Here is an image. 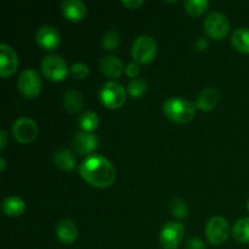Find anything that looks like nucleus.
Segmentation results:
<instances>
[{
	"mask_svg": "<svg viewBox=\"0 0 249 249\" xmlns=\"http://www.w3.org/2000/svg\"><path fill=\"white\" fill-rule=\"evenodd\" d=\"M204 31L214 40H221L230 31V22L223 12L213 11L204 19Z\"/></svg>",
	"mask_w": 249,
	"mask_h": 249,
	"instance_id": "6",
	"label": "nucleus"
},
{
	"mask_svg": "<svg viewBox=\"0 0 249 249\" xmlns=\"http://www.w3.org/2000/svg\"><path fill=\"white\" fill-rule=\"evenodd\" d=\"M101 43L106 50H114L121 43V38L116 31H108L104 34Z\"/></svg>",
	"mask_w": 249,
	"mask_h": 249,
	"instance_id": "26",
	"label": "nucleus"
},
{
	"mask_svg": "<svg viewBox=\"0 0 249 249\" xmlns=\"http://www.w3.org/2000/svg\"><path fill=\"white\" fill-rule=\"evenodd\" d=\"M231 44L237 51L249 53V28H237L231 36Z\"/></svg>",
	"mask_w": 249,
	"mask_h": 249,
	"instance_id": "21",
	"label": "nucleus"
},
{
	"mask_svg": "<svg viewBox=\"0 0 249 249\" xmlns=\"http://www.w3.org/2000/svg\"><path fill=\"white\" fill-rule=\"evenodd\" d=\"M247 209H248V212H249V199H248V202H247Z\"/></svg>",
	"mask_w": 249,
	"mask_h": 249,
	"instance_id": "34",
	"label": "nucleus"
},
{
	"mask_svg": "<svg viewBox=\"0 0 249 249\" xmlns=\"http://www.w3.org/2000/svg\"><path fill=\"white\" fill-rule=\"evenodd\" d=\"M121 4L129 10H136L142 6L143 1L142 0H122Z\"/></svg>",
	"mask_w": 249,
	"mask_h": 249,
	"instance_id": "30",
	"label": "nucleus"
},
{
	"mask_svg": "<svg viewBox=\"0 0 249 249\" xmlns=\"http://www.w3.org/2000/svg\"><path fill=\"white\" fill-rule=\"evenodd\" d=\"M219 100H220V94H219L218 89L214 87H208L202 90L195 105H196V108L201 109V111L211 112L215 108Z\"/></svg>",
	"mask_w": 249,
	"mask_h": 249,
	"instance_id": "15",
	"label": "nucleus"
},
{
	"mask_svg": "<svg viewBox=\"0 0 249 249\" xmlns=\"http://www.w3.org/2000/svg\"><path fill=\"white\" fill-rule=\"evenodd\" d=\"M140 73V65L136 62H130L125 67V74L131 79H136V77Z\"/></svg>",
	"mask_w": 249,
	"mask_h": 249,
	"instance_id": "29",
	"label": "nucleus"
},
{
	"mask_svg": "<svg viewBox=\"0 0 249 249\" xmlns=\"http://www.w3.org/2000/svg\"><path fill=\"white\" fill-rule=\"evenodd\" d=\"M230 236V225L223 216H213L206 225V237L213 246H221Z\"/></svg>",
	"mask_w": 249,
	"mask_h": 249,
	"instance_id": "7",
	"label": "nucleus"
},
{
	"mask_svg": "<svg viewBox=\"0 0 249 249\" xmlns=\"http://www.w3.org/2000/svg\"><path fill=\"white\" fill-rule=\"evenodd\" d=\"M186 249H206V245L201 238H192L187 242Z\"/></svg>",
	"mask_w": 249,
	"mask_h": 249,
	"instance_id": "31",
	"label": "nucleus"
},
{
	"mask_svg": "<svg viewBox=\"0 0 249 249\" xmlns=\"http://www.w3.org/2000/svg\"><path fill=\"white\" fill-rule=\"evenodd\" d=\"M18 90L24 97L27 99H34V97L38 96L41 91V87H43V82H41V78L39 75V73L36 72L33 68H28V70H24L21 73L18 78Z\"/></svg>",
	"mask_w": 249,
	"mask_h": 249,
	"instance_id": "9",
	"label": "nucleus"
},
{
	"mask_svg": "<svg viewBox=\"0 0 249 249\" xmlns=\"http://www.w3.org/2000/svg\"><path fill=\"white\" fill-rule=\"evenodd\" d=\"M56 236L63 245H72L78 238V228L72 220L65 219L57 224Z\"/></svg>",
	"mask_w": 249,
	"mask_h": 249,
	"instance_id": "17",
	"label": "nucleus"
},
{
	"mask_svg": "<svg viewBox=\"0 0 249 249\" xmlns=\"http://www.w3.org/2000/svg\"><path fill=\"white\" fill-rule=\"evenodd\" d=\"M185 235L184 224L179 221H169L163 226L160 233V243L163 249H178Z\"/></svg>",
	"mask_w": 249,
	"mask_h": 249,
	"instance_id": "8",
	"label": "nucleus"
},
{
	"mask_svg": "<svg viewBox=\"0 0 249 249\" xmlns=\"http://www.w3.org/2000/svg\"><path fill=\"white\" fill-rule=\"evenodd\" d=\"M157 55V43L150 36H140L135 39L131 46V56L134 62L139 65H147L156 58Z\"/></svg>",
	"mask_w": 249,
	"mask_h": 249,
	"instance_id": "3",
	"label": "nucleus"
},
{
	"mask_svg": "<svg viewBox=\"0 0 249 249\" xmlns=\"http://www.w3.org/2000/svg\"><path fill=\"white\" fill-rule=\"evenodd\" d=\"M209 2L207 0H189L184 4V9L190 16L199 17L207 11Z\"/></svg>",
	"mask_w": 249,
	"mask_h": 249,
	"instance_id": "24",
	"label": "nucleus"
},
{
	"mask_svg": "<svg viewBox=\"0 0 249 249\" xmlns=\"http://www.w3.org/2000/svg\"><path fill=\"white\" fill-rule=\"evenodd\" d=\"M232 235L237 242L248 245L249 243V218H242L236 221L232 229Z\"/></svg>",
	"mask_w": 249,
	"mask_h": 249,
	"instance_id": "22",
	"label": "nucleus"
},
{
	"mask_svg": "<svg viewBox=\"0 0 249 249\" xmlns=\"http://www.w3.org/2000/svg\"><path fill=\"white\" fill-rule=\"evenodd\" d=\"M2 211L10 218H17L21 216L26 211V204L23 199L17 196L6 197L2 202Z\"/></svg>",
	"mask_w": 249,
	"mask_h": 249,
	"instance_id": "19",
	"label": "nucleus"
},
{
	"mask_svg": "<svg viewBox=\"0 0 249 249\" xmlns=\"http://www.w3.org/2000/svg\"><path fill=\"white\" fill-rule=\"evenodd\" d=\"M163 112L170 121L186 124L194 119L196 105L182 97H170L163 105Z\"/></svg>",
	"mask_w": 249,
	"mask_h": 249,
	"instance_id": "2",
	"label": "nucleus"
},
{
	"mask_svg": "<svg viewBox=\"0 0 249 249\" xmlns=\"http://www.w3.org/2000/svg\"><path fill=\"white\" fill-rule=\"evenodd\" d=\"M36 40L40 48H43L44 50L53 51L60 46L61 44V34L55 27L49 26H41L38 29L36 34Z\"/></svg>",
	"mask_w": 249,
	"mask_h": 249,
	"instance_id": "11",
	"label": "nucleus"
},
{
	"mask_svg": "<svg viewBox=\"0 0 249 249\" xmlns=\"http://www.w3.org/2000/svg\"><path fill=\"white\" fill-rule=\"evenodd\" d=\"M100 70L104 73L105 77L111 78V79L119 78L123 71H125L122 61L116 56H104L100 60Z\"/></svg>",
	"mask_w": 249,
	"mask_h": 249,
	"instance_id": "16",
	"label": "nucleus"
},
{
	"mask_svg": "<svg viewBox=\"0 0 249 249\" xmlns=\"http://www.w3.org/2000/svg\"><path fill=\"white\" fill-rule=\"evenodd\" d=\"M53 162H55L56 167L65 170V172H71V170L75 169V167H77L75 155L71 150H67V148L58 150L53 156Z\"/></svg>",
	"mask_w": 249,
	"mask_h": 249,
	"instance_id": "18",
	"label": "nucleus"
},
{
	"mask_svg": "<svg viewBox=\"0 0 249 249\" xmlns=\"http://www.w3.org/2000/svg\"><path fill=\"white\" fill-rule=\"evenodd\" d=\"M18 67V57L11 46L0 45V75L7 78L14 74Z\"/></svg>",
	"mask_w": 249,
	"mask_h": 249,
	"instance_id": "12",
	"label": "nucleus"
},
{
	"mask_svg": "<svg viewBox=\"0 0 249 249\" xmlns=\"http://www.w3.org/2000/svg\"><path fill=\"white\" fill-rule=\"evenodd\" d=\"M40 70L44 77L51 82H62L68 74L65 60L58 55H48L41 60Z\"/></svg>",
	"mask_w": 249,
	"mask_h": 249,
	"instance_id": "5",
	"label": "nucleus"
},
{
	"mask_svg": "<svg viewBox=\"0 0 249 249\" xmlns=\"http://www.w3.org/2000/svg\"><path fill=\"white\" fill-rule=\"evenodd\" d=\"M99 99L106 108L118 109L125 102L126 91L123 85L111 80L102 85L99 91Z\"/></svg>",
	"mask_w": 249,
	"mask_h": 249,
	"instance_id": "4",
	"label": "nucleus"
},
{
	"mask_svg": "<svg viewBox=\"0 0 249 249\" xmlns=\"http://www.w3.org/2000/svg\"><path fill=\"white\" fill-rule=\"evenodd\" d=\"M5 167H6V162H5L4 158L1 157V158H0V170H1V172H4Z\"/></svg>",
	"mask_w": 249,
	"mask_h": 249,
	"instance_id": "33",
	"label": "nucleus"
},
{
	"mask_svg": "<svg viewBox=\"0 0 249 249\" xmlns=\"http://www.w3.org/2000/svg\"><path fill=\"white\" fill-rule=\"evenodd\" d=\"M7 141V134L5 130H0V150L4 151L5 146H6Z\"/></svg>",
	"mask_w": 249,
	"mask_h": 249,
	"instance_id": "32",
	"label": "nucleus"
},
{
	"mask_svg": "<svg viewBox=\"0 0 249 249\" xmlns=\"http://www.w3.org/2000/svg\"><path fill=\"white\" fill-rule=\"evenodd\" d=\"M82 179L92 187L107 189L116 181L117 173L113 164L101 155H90L79 165Z\"/></svg>",
	"mask_w": 249,
	"mask_h": 249,
	"instance_id": "1",
	"label": "nucleus"
},
{
	"mask_svg": "<svg viewBox=\"0 0 249 249\" xmlns=\"http://www.w3.org/2000/svg\"><path fill=\"white\" fill-rule=\"evenodd\" d=\"M78 124L82 128V131L92 133L99 126V116L95 112H84L78 119Z\"/></svg>",
	"mask_w": 249,
	"mask_h": 249,
	"instance_id": "23",
	"label": "nucleus"
},
{
	"mask_svg": "<svg viewBox=\"0 0 249 249\" xmlns=\"http://www.w3.org/2000/svg\"><path fill=\"white\" fill-rule=\"evenodd\" d=\"M73 147L79 155H89L99 147V139L92 133L79 131L73 138Z\"/></svg>",
	"mask_w": 249,
	"mask_h": 249,
	"instance_id": "13",
	"label": "nucleus"
},
{
	"mask_svg": "<svg viewBox=\"0 0 249 249\" xmlns=\"http://www.w3.org/2000/svg\"><path fill=\"white\" fill-rule=\"evenodd\" d=\"M38 131L36 123L28 117H21L12 125V135L19 143L23 145L33 142L38 136Z\"/></svg>",
	"mask_w": 249,
	"mask_h": 249,
	"instance_id": "10",
	"label": "nucleus"
},
{
	"mask_svg": "<svg viewBox=\"0 0 249 249\" xmlns=\"http://www.w3.org/2000/svg\"><path fill=\"white\" fill-rule=\"evenodd\" d=\"M61 11L65 18L70 22H80L87 16L88 9L80 0H65L61 4Z\"/></svg>",
	"mask_w": 249,
	"mask_h": 249,
	"instance_id": "14",
	"label": "nucleus"
},
{
	"mask_svg": "<svg viewBox=\"0 0 249 249\" xmlns=\"http://www.w3.org/2000/svg\"><path fill=\"white\" fill-rule=\"evenodd\" d=\"M71 74L74 79L83 80L89 75V67L85 63H74L70 70Z\"/></svg>",
	"mask_w": 249,
	"mask_h": 249,
	"instance_id": "28",
	"label": "nucleus"
},
{
	"mask_svg": "<svg viewBox=\"0 0 249 249\" xmlns=\"http://www.w3.org/2000/svg\"><path fill=\"white\" fill-rule=\"evenodd\" d=\"M147 90V82L141 78H136V79H131V82L128 85V94L134 99L141 97Z\"/></svg>",
	"mask_w": 249,
	"mask_h": 249,
	"instance_id": "25",
	"label": "nucleus"
},
{
	"mask_svg": "<svg viewBox=\"0 0 249 249\" xmlns=\"http://www.w3.org/2000/svg\"><path fill=\"white\" fill-rule=\"evenodd\" d=\"M170 212L177 219H185L187 216V206L182 199L175 198L170 202Z\"/></svg>",
	"mask_w": 249,
	"mask_h": 249,
	"instance_id": "27",
	"label": "nucleus"
},
{
	"mask_svg": "<svg viewBox=\"0 0 249 249\" xmlns=\"http://www.w3.org/2000/svg\"><path fill=\"white\" fill-rule=\"evenodd\" d=\"M63 105H65L66 111L70 113H78L84 106V99L83 95L78 90L71 89L65 92L63 96Z\"/></svg>",
	"mask_w": 249,
	"mask_h": 249,
	"instance_id": "20",
	"label": "nucleus"
}]
</instances>
